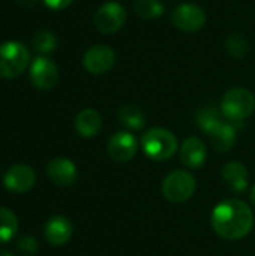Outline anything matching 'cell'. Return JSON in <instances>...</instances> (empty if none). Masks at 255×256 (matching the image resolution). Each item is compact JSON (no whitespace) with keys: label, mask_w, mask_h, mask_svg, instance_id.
Listing matches in <instances>:
<instances>
[{"label":"cell","mask_w":255,"mask_h":256,"mask_svg":"<svg viewBox=\"0 0 255 256\" xmlns=\"http://www.w3.org/2000/svg\"><path fill=\"white\" fill-rule=\"evenodd\" d=\"M255 111V96L248 88H230L221 100V112L231 122L248 118Z\"/></svg>","instance_id":"4"},{"label":"cell","mask_w":255,"mask_h":256,"mask_svg":"<svg viewBox=\"0 0 255 256\" xmlns=\"http://www.w3.org/2000/svg\"><path fill=\"white\" fill-rule=\"evenodd\" d=\"M173 24L185 33H194L206 24V12L195 3H182L171 14Z\"/></svg>","instance_id":"6"},{"label":"cell","mask_w":255,"mask_h":256,"mask_svg":"<svg viewBox=\"0 0 255 256\" xmlns=\"http://www.w3.org/2000/svg\"><path fill=\"white\" fill-rule=\"evenodd\" d=\"M32 48L39 54H50L57 48V38L53 32L41 30L33 36Z\"/></svg>","instance_id":"22"},{"label":"cell","mask_w":255,"mask_h":256,"mask_svg":"<svg viewBox=\"0 0 255 256\" xmlns=\"http://www.w3.org/2000/svg\"><path fill=\"white\" fill-rule=\"evenodd\" d=\"M207 158L206 146L200 138L189 136L183 141L180 148V160L188 168H200Z\"/></svg>","instance_id":"14"},{"label":"cell","mask_w":255,"mask_h":256,"mask_svg":"<svg viewBox=\"0 0 255 256\" xmlns=\"http://www.w3.org/2000/svg\"><path fill=\"white\" fill-rule=\"evenodd\" d=\"M210 220L215 232L225 240H240L246 237L254 226L252 210L239 200L219 202L213 208Z\"/></svg>","instance_id":"1"},{"label":"cell","mask_w":255,"mask_h":256,"mask_svg":"<svg viewBox=\"0 0 255 256\" xmlns=\"http://www.w3.org/2000/svg\"><path fill=\"white\" fill-rule=\"evenodd\" d=\"M35 183V170L26 164H17L11 166L3 177V186L14 194H26L33 189Z\"/></svg>","instance_id":"10"},{"label":"cell","mask_w":255,"mask_h":256,"mask_svg":"<svg viewBox=\"0 0 255 256\" xmlns=\"http://www.w3.org/2000/svg\"><path fill=\"white\" fill-rule=\"evenodd\" d=\"M134 10L141 20H155L165 12V6L161 0H135Z\"/></svg>","instance_id":"21"},{"label":"cell","mask_w":255,"mask_h":256,"mask_svg":"<svg viewBox=\"0 0 255 256\" xmlns=\"http://www.w3.org/2000/svg\"><path fill=\"white\" fill-rule=\"evenodd\" d=\"M72 224L65 216H53L44 226V234L51 246H63L72 237Z\"/></svg>","instance_id":"13"},{"label":"cell","mask_w":255,"mask_h":256,"mask_svg":"<svg viewBox=\"0 0 255 256\" xmlns=\"http://www.w3.org/2000/svg\"><path fill=\"white\" fill-rule=\"evenodd\" d=\"M30 63V51L23 42L6 40L0 44V76L12 80L20 76Z\"/></svg>","instance_id":"2"},{"label":"cell","mask_w":255,"mask_h":256,"mask_svg":"<svg viewBox=\"0 0 255 256\" xmlns=\"http://www.w3.org/2000/svg\"><path fill=\"white\" fill-rule=\"evenodd\" d=\"M236 128L230 123H222L212 135H210V141L212 146L216 152L225 153L228 150L233 148L234 142H236Z\"/></svg>","instance_id":"17"},{"label":"cell","mask_w":255,"mask_h":256,"mask_svg":"<svg viewBox=\"0 0 255 256\" xmlns=\"http://www.w3.org/2000/svg\"><path fill=\"white\" fill-rule=\"evenodd\" d=\"M177 138L164 128H152L141 138V148L152 160H167L177 150Z\"/></svg>","instance_id":"3"},{"label":"cell","mask_w":255,"mask_h":256,"mask_svg":"<svg viewBox=\"0 0 255 256\" xmlns=\"http://www.w3.org/2000/svg\"><path fill=\"white\" fill-rule=\"evenodd\" d=\"M197 123L198 128L204 132L212 135L224 122L221 118V114L213 106H204L197 112Z\"/></svg>","instance_id":"20"},{"label":"cell","mask_w":255,"mask_h":256,"mask_svg":"<svg viewBox=\"0 0 255 256\" xmlns=\"http://www.w3.org/2000/svg\"><path fill=\"white\" fill-rule=\"evenodd\" d=\"M225 48L234 58H243L249 51L248 40L239 33H233L225 39Z\"/></svg>","instance_id":"23"},{"label":"cell","mask_w":255,"mask_h":256,"mask_svg":"<svg viewBox=\"0 0 255 256\" xmlns=\"http://www.w3.org/2000/svg\"><path fill=\"white\" fill-rule=\"evenodd\" d=\"M32 84L39 90H50L59 81V69L56 63L48 57H36L30 64L29 72Z\"/></svg>","instance_id":"9"},{"label":"cell","mask_w":255,"mask_h":256,"mask_svg":"<svg viewBox=\"0 0 255 256\" xmlns=\"http://www.w3.org/2000/svg\"><path fill=\"white\" fill-rule=\"evenodd\" d=\"M0 256H15L12 252L9 250H0Z\"/></svg>","instance_id":"27"},{"label":"cell","mask_w":255,"mask_h":256,"mask_svg":"<svg viewBox=\"0 0 255 256\" xmlns=\"http://www.w3.org/2000/svg\"><path fill=\"white\" fill-rule=\"evenodd\" d=\"M47 176L48 178L60 188H68L75 183L77 180V166L68 158H54L47 165Z\"/></svg>","instance_id":"11"},{"label":"cell","mask_w":255,"mask_h":256,"mask_svg":"<svg viewBox=\"0 0 255 256\" xmlns=\"http://www.w3.org/2000/svg\"><path fill=\"white\" fill-rule=\"evenodd\" d=\"M195 192V178L186 171H173L162 183V194L167 201L180 204L188 201Z\"/></svg>","instance_id":"5"},{"label":"cell","mask_w":255,"mask_h":256,"mask_svg":"<svg viewBox=\"0 0 255 256\" xmlns=\"http://www.w3.org/2000/svg\"><path fill=\"white\" fill-rule=\"evenodd\" d=\"M18 232V219L14 212L0 207V244L11 242Z\"/></svg>","instance_id":"19"},{"label":"cell","mask_w":255,"mask_h":256,"mask_svg":"<svg viewBox=\"0 0 255 256\" xmlns=\"http://www.w3.org/2000/svg\"><path fill=\"white\" fill-rule=\"evenodd\" d=\"M102 128V118L98 111L86 108L75 117V129L83 138H93Z\"/></svg>","instance_id":"16"},{"label":"cell","mask_w":255,"mask_h":256,"mask_svg":"<svg viewBox=\"0 0 255 256\" xmlns=\"http://www.w3.org/2000/svg\"><path fill=\"white\" fill-rule=\"evenodd\" d=\"M251 201H252V204L255 206V186L254 189H252V192H251Z\"/></svg>","instance_id":"28"},{"label":"cell","mask_w":255,"mask_h":256,"mask_svg":"<svg viewBox=\"0 0 255 256\" xmlns=\"http://www.w3.org/2000/svg\"><path fill=\"white\" fill-rule=\"evenodd\" d=\"M17 3L23 8H32L38 3V0H17Z\"/></svg>","instance_id":"26"},{"label":"cell","mask_w":255,"mask_h":256,"mask_svg":"<svg viewBox=\"0 0 255 256\" xmlns=\"http://www.w3.org/2000/svg\"><path fill=\"white\" fill-rule=\"evenodd\" d=\"M114 62H116L114 50L104 44L90 46L83 57V64L86 70L93 75L107 74L114 66Z\"/></svg>","instance_id":"8"},{"label":"cell","mask_w":255,"mask_h":256,"mask_svg":"<svg viewBox=\"0 0 255 256\" xmlns=\"http://www.w3.org/2000/svg\"><path fill=\"white\" fill-rule=\"evenodd\" d=\"M108 154L116 162H129L137 153V140L129 132H117L108 141Z\"/></svg>","instance_id":"12"},{"label":"cell","mask_w":255,"mask_h":256,"mask_svg":"<svg viewBox=\"0 0 255 256\" xmlns=\"http://www.w3.org/2000/svg\"><path fill=\"white\" fill-rule=\"evenodd\" d=\"M222 178L227 186L234 192H243L249 183V174L243 164L240 162H228L222 170Z\"/></svg>","instance_id":"15"},{"label":"cell","mask_w":255,"mask_h":256,"mask_svg":"<svg viewBox=\"0 0 255 256\" xmlns=\"http://www.w3.org/2000/svg\"><path fill=\"white\" fill-rule=\"evenodd\" d=\"M17 249L26 256L35 255L38 252V242L36 238L30 237V236H24L18 240V244H17Z\"/></svg>","instance_id":"24"},{"label":"cell","mask_w":255,"mask_h":256,"mask_svg":"<svg viewBox=\"0 0 255 256\" xmlns=\"http://www.w3.org/2000/svg\"><path fill=\"white\" fill-rule=\"evenodd\" d=\"M74 0H44V3L47 4V8L53 9V10H62L66 9Z\"/></svg>","instance_id":"25"},{"label":"cell","mask_w":255,"mask_h":256,"mask_svg":"<svg viewBox=\"0 0 255 256\" xmlns=\"http://www.w3.org/2000/svg\"><path fill=\"white\" fill-rule=\"evenodd\" d=\"M119 120L131 130H141L146 124L144 112L135 105H125L119 110Z\"/></svg>","instance_id":"18"},{"label":"cell","mask_w":255,"mask_h":256,"mask_svg":"<svg viewBox=\"0 0 255 256\" xmlns=\"http://www.w3.org/2000/svg\"><path fill=\"white\" fill-rule=\"evenodd\" d=\"M126 21V10L117 2L104 3L95 14V27L104 34L119 32Z\"/></svg>","instance_id":"7"}]
</instances>
